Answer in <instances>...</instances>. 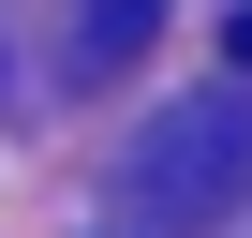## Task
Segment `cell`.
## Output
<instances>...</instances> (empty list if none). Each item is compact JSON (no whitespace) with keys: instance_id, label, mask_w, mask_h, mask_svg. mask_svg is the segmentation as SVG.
I'll return each mask as SVG.
<instances>
[{"instance_id":"cell-1","label":"cell","mask_w":252,"mask_h":238,"mask_svg":"<svg viewBox=\"0 0 252 238\" xmlns=\"http://www.w3.org/2000/svg\"><path fill=\"white\" fill-rule=\"evenodd\" d=\"M237 194H252V104L222 75V89L163 104L149 134H134V223L149 238H208V223H237Z\"/></svg>"},{"instance_id":"cell-2","label":"cell","mask_w":252,"mask_h":238,"mask_svg":"<svg viewBox=\"0 0 252 238\" xmlns=\"http://www.w3.org/2000/svg\"><path fill=\"white\" fill-rule=\"evenodd\" d=\"M149 45H163V0H74V60H89V75L149 60Z\"/></svg>"},{"instance_id":"cell-3","label":"cell","mask_w":252,"mask_h":238,"mask_svg":"<svg viewBox=\"0 0 252 238\" xmlns=\"http://www.w3.org/2000/svg\"><path fill=\"white\" fill-rule=\"evenodd\" d=\"M222 45H237V75H252V15H237V30H222Z\"/></svg>"}]
</instances>
